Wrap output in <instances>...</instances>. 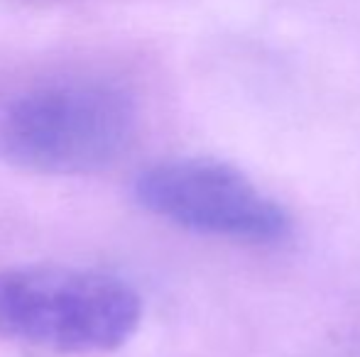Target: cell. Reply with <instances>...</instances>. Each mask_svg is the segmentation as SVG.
Segmentation results:
<instances>
[{"instance_id":"obj_1","label":"cell","mask_w":360,"mask_h":357,"mask_svg":"<svg viewBox=\"0 0 360 357\" xmlns=\"http://www.w3.org/2000/svg\"><path fill=\"white\" fill-rule=\"evenodd\" d=\"M138 130V105L110 81L67 79L30 88L0 115V154L47 177H81L115 164Z\"/></svg>"},{"instance_id":"obj_2","label":"cell","mask_w":360,"mask_h":357,"mask_svg":"<svg viewBox=\"0 0 360 357\" xmlns=\"http://www.w3.org/2000/svg\"><path fill=\"white\" fill-rule=\"evenodd\" d=\"M143 321V299L101 269L37 264L0 271V338L54 355L110 353Z\"/></svg>"},{"instance_id":"obj_3","label":"cell","mask_w":360,"mask_h":357,"mask_svg":"<svg viewBox=\"0 0 360 357\" xmlns=\"http://www.w3.org/2000/svg\"><path fill=\"white\" fill-rule=\"evenodd\" d=\"M135 198L172 225L236 243H277L292 228L275 198L221 159L181 157L155 164L135 181Z\"/></svg>"}]
</instances>
